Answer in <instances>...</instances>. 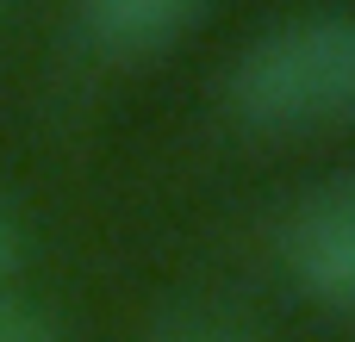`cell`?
Masks as SVG:
<instances>
[{"label": "cell", "mask_w": 355, "mask_h": 342, "mask_svg": "<svg viewBox=\"0 0 355 342\" xmlns=\"http://www.w3.org/2000/svg\"><path fill=\"white\" fill-rule=\"evenodd\" d=\"M225 106L250 131L355 125V6H306L262 25L225 69Z\"/></svg>", "instance_id": "obj_1"}, {"label": "cell", "mask_w": 355, "mask_h": 342, "mask_svg": "<svg viewBox=\"0 0 355 342\" xmlns=\"http://www.w3.org/2000/svg\"><path fill=\"white\" fill-rule=\"evenodd\" d=\"M281 268L318 312L355 318V168L293 199L281 224Z\"/></svg>", "instance_id": "obj_2"}, {"label": "cell", "mask_w": 355, "mask_h": 342, "mask_svg": "<svg viewBox=\"0 0 355 342\" xmlns=\"http://www.w3.org/2000/svg\"><path fill=\"white\" fill-rule=\"evenodd\" d=\"M200 6L206 0H75V25L100 56L137 62V56L168 50L200 19Z\"/></svg>", "instance_id": "obj_3"}, {"label": "cell", "mask_w": 355, "mask_h": 342, "mask_svg": "<svg viewBox=\"0 0 355 342\" xmlns=\"http://www.w3.org/2000/svg\"><path fill=\"white\" fill-rule=\"evenodd\" d=\"M0 342H69V336H62V324H56L37 299L0 293Z\"/></svg>", "instance_id": "obj_4"}, {"label": "cell", "mask_w": 355, "mask_h": 342, "mask_svg": "<svg viewBox=\"0 0 355 342\" xmlns=\"http://www.w3.org/2000/svg\"><path fill=\"white\" fill-rule=\"evenodd\" d=\"M19 268H25V218L12 212V199H0V293H19Z\"/></svg>", "instance_id": "obj_5"}, {"label": "cell", "mask_w": 355, "mask_h": 342, "mask_svg": "<svg viewBox=\"0 0 355 342\" xmlns=\"http://www.w3.org/2000/svg\"><path fill=\"white\" fill-rule=\"evenodd\" d=\"M181 342H231V336H181Z\"/></svg>", "instance_id": "obj_6"}]
</instances>
